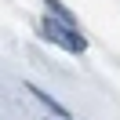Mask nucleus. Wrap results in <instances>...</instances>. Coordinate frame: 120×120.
<instances>
[{"mask_svg":"<svg viewBox=\"0 0 120 120\" xmlns=\"http://www.w3.org/2000/svg\"><path fill=\"white\" fill-rule=\"evenodd\" d=\"M47 8H51V15H55V18H62V22H69V26H73V15H69V11L62 8L58 0H47Z\"/></svg>","mask_w":120,"mask_h":120,"instance_id":"nucleus-2","label":"nucleus"},{"mask_svg":"<svg viewBox=\"0 0 120 120\" xmlns=\"http://www.w3.org/2000/svg\"><path fill=\"white\" fill-rule=\"evenodd\" d=\"M44 37L55 40V44H62L66 51H84V37H76L73 26L62 22V18H58V22H51V18H47V22H44Z\"/></svg>","mask_w":120,"mask_h":120,"instance_id":"nucleus-1","label":"nucleus"}]
</instances>
